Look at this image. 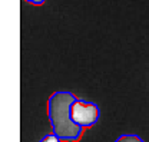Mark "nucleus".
I'll return each mask as SVG.
<instances>
[{
	"mask_svg": "<svg viewBox=\"0 0 149 142\" xmlns=\"http://www.w3.org/2000/svg\"><path fill=\"white\" fill-rule=\"evenodd\" d=\"M77 99L69 90H56L47 99V118L52 134L63 142H77L83 135V128L70 118V105Z\"/></svg>",
	"mask_w": 149,
	"mask_h": 142,
	"instance_id": "obj_1",
	"label": "nucleus"
},
{
	"mask_svg": "<svg viewBox=\"0 0 149 142\" xmlns=\"http://www.w3.org/2000/svg\"><path fill=\"white\" fill-rule=\"evenodd\" d=\"M70 118L77 126L83 129L92 128L100 119V109L95 102L77 98L70 105Z\"/></svg>",
	"mask_w": 149,
	"mask_h": 142,
	"instance_id": "obj_2",
	"label": "nucleus"
},
{
	"mask_svg": "<svg viewBox=\"0 0 149 142\" xmlns=\"http://www.w3.org/2000/svg\"><path fill=\"white\" fill-rule=\"evenodd\" d=\"M115 142H145L139 135H135V134H123L120 136H118Z\"/></svg>",
	"mask_w": 149,
	"mask_h": 142,
	"instance_id": "obj_3",
	"label": "nucleus"
},
{
	"mask_svg": "<svg viewBox=\"0 0 149 142\" xmlns=\"http://www.w3.org/2000/svg\"><path fill=\"white\" fill-rule=\"evenodd\" d=\"M39 142H62V141L57 136H55L53 134H47V135H43Z\"/></svg>",
	"mask_w": 149,
	"mask_h": 142,
	"instance_id": "obj_4",
	"label": "nucleus"
},
{
	"mask_svg": "<svg viewBox=\"0 0 149 142\" xmlns=\"http://www.w3.org/2000/svg\"><path fill=\"white\" fill-rule=\"evenodd\" d=\"M24 1H27V3H30V4H33V6H42L46 0H24Z\"/></svg>",
	"mask_w": 149,
	"mask_h": 142,
	"instance_id": "obj_5",
	"label": "nucleus"
}]
</instances>
